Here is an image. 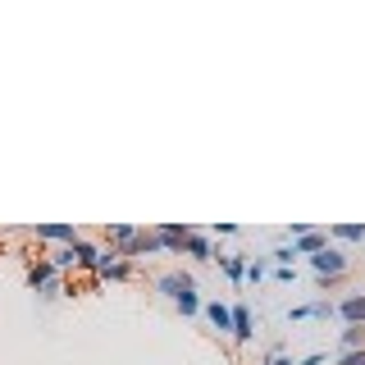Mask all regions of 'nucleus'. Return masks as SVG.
<instances>
[{
  "instance_id": "f257e3e1",
  "label": "nucleus",
  "mask_w": 365,
  "mask_h": 365,
  "mask_svg": "<svg viewBox=\"0 0 365 365\" xmlns=\"http://www.w3.org/2000/svg\"><path fill=\"white\" fill-rule=\"evenodd\" d=\"M23 279H28V288L37 292L41 302H55V297H64V283H60V274H55L51 260H32Z\"/></svg>"
},
{
  "instance_id": "f03ea898",
  "label": "nucleus",
  "mask_w": 365,
  "mask_h": 365,
  "mask_svg": "<svg viewBox=\"0 0 365 365\" xmlns=\"http://www.w3.org/2000/svg\"><path fill=\"white\" fill-rule=\"evenodd\" d=\"M347 265H351V260H347V251L334 247V242H329L324 251H315V256H311L315 279H342V274H347Z\"/></svg>"
},
{
  "instance_id": "7ed1b4c3",
  "label": "nucleus",
  "mask_w": 365,
  "mask_h": 365,
  "mask_svg": "<svg viewBox=\"0 0 365 365\" xmlns=\"http://www.w3.org/2000/svg\"><path fill=\"white\" fill-rule=\"evenodd\" d=\"M192 288H197L192 269H169V274H160V279H155V292L165 297V302H178V297L192 292Z\"/></svg>"
},
{
  "instance_id": "20e7f679",
  "label": "nucleus",
  "mask_w": 365,
  "mask_h": 365,
  "mask_svg": "<svg viewBox=\"0 0 365 365\" xmlns=\"http://www.w3.org/2000/svg\"><path fill=\"white\" fill-rule=\"evenodd\" d=\"M28 237H37V242H60V247H73L83 233H78L73 224H37V228H28Z\"/></svg>"
},
{
  "instance_id": "39448f33",
  "label": "nucleus",
  "mask_w": 365,
  "mask_h": 365,
  "mask_svg": "<svg viewBox=\"0 0 365 365\" xmlns=\"http://www.w3.org/2000/svg\"><path fill=\"white\" fill-rule=\"evenodd\" d=\"M151 233H155L160 251H169V256H182V242H187V233H192V228H187V224H155Z\"/></svg>"
},
{
  "instance_id": "423d86ee",
  "label": "nucleus",
  "mask_w": 365,
  "mask_h": 365,
  "mask_svg": "<svg viewBox=\"0 0 365 365\" xmlns=\"http://www.w3.org/2000/svg\"><path fill=\"white\" fill-rule=\"evenodd\" d=\"M119 256H123V260H133V265H137V260H146V256H160V242H155V233H151V228H137V233H133V242L123 247Z\"/></svg>"
},
{
  "instance_id": "0eeeda50",
  "label": "nucleus",
  "mask_w": 365,
  "mask_h": 365,
  "mask_svg": "<svg viewBox=\"0 0 365 365\" xmlns=\"http://www.w3.org/2000/svg\"><path fill=\"white\" fill-rule=\"evenodd\" d=\"M334 319L365 329V292H351V297H342V302H334Z\"/></svg>"
},
{
  "instance_id": "6e6552de",
  "label": "nucleus",
  "mask_w": 365,
  "mask_h": 365,
  "mask_svg": "<svg viewBox=\"0 0 365 365\" xmlns=\"http://www.w3.org/2000/svg\"><path fill=\"white\" fill-rule=\"evenodd\" d=\"M324 247H329V233H324V228H306V233L292 237V251H297V256H306V260H311L315 251H324Z\"/></svg>"
},
{
  "instance_id": "1a4fd4ad",
  "label": "nucleus",
  "mask_w": 365,
  "mask_h": 365,
  "mask_svg": "<svg viewBox=\"0 0 365 365\" xmlns=\"http://www.w3.org/2000/svg\"><path fill=\"white\" fill-rule=\"evenodd\" d=\"M292 324H302V319H334V302L329 297H319V302H306V306H292L288 311Z\"/></svg>"
},
{
  "instance_id": "9d476101",
  "label": "nucleus",
  "mask_w": 365,
  "mask_h": 365,
  "mask_svg": "<svg viewBox=\"0 0 365 365\" xmlns=\"http://www.w3.org/2000/svg\"><path fill=\"white\" fill-rule=\"evenodd\" d=\"M73 269H87V274H96V260H101V247L96 242H87V237H78L73 247Z\"/></svg>"
},
{
  "instance_id": "9b49d317",
  "label": "nucleus",
  "mask_w": 365,
  "mask_h": 365,
  "mask_svg": "<svg viewBox=\"0 0 365 365\" xmlns=\"http://www.w3.org/2000/svg\"><path fill=\"white\" fill-rule=\"evenodd\" d=\"M201 315L210 319V329H220V334H233V306H224V302H205V306H201Z\"/></svg>"
},
{
  "instance_id": "f8f14e48",
  "label": "nucleus",
  "mask_w": 365,
  "mask_h": 365,
  "mask_svg": "<svg viewBox=\"0 0 365 365\" xmlns=\"http://www.w3.org/2000/svg\"><path fill=\"white\" fill-rule=\"evenodd\" d=\"M182 256H192V260H215V242H210L205 233H197V228H192L187 242H182Z\"/></svg>"
},
{
  "instance_id": "ddd939ff",
  "label": "nucleus",
  "mask_w": 365,
  "mask_h": 365,
  "mask_svg": "<svg viewBox=\"0 0 365 365\" xmlns=\"http://www.w3.org/2000/svg\"><path fill=\"white\" fill-rule=\"evenodd\" d=\"M251 329H256V324H251V311H247V306H233V334H228V338H233L237 347H247Z\"/></svg>"
},
{
  "instance_id": "4468645a",
  "label": "nucleus",
  "mask_w": 365,
  "mask_h": 365,
  "mask_svg": "<svg viewBox=\"0 0 365 365\" xmlns=\"http://www.w3.org/2000/svg\"><path fill=\"white\" fill-rule=\"evenodd\" d=\"M329 233V242L342 247V242H365V224H334V228H324Z\"/></svg>"
},
{
  "instance_id": "2eb2a0df",
  "label": "nucleus",
  "mask_w": 365,
  "mask_h": 365,
  "mask_svg": "<svg viewBox=\"0 0 365 365\" xmlns=\"http://www.w3.org/2000/svg\"><path fill=\"white\" fill-rule=\"evenodd\" d=\"M133 233H137L133 224H110V228H106V247H114V251H123V247L133 242Z\"/></svg>"
},
{
  "instance_id": "dca6fc26",
  "label": "nucleus",
  "mask_w": 365,
  "mask_h": 365,
  "mask_svg": "<svg viewBox=\"0 0 365 365\" xmlns=\"http://www.w3.org/2000/svg\"><path fill=\"white\" fill-rule=\"evenodd\" d=\"M356 347H365V329H361V324H342L338 351H356Z\"/></svg>"
},
{
  "instance_id": "f3484780",
  "label": "nucleus",
  "mask_w": 365,
  "mask_h": 365,
  "mask_svg": "<svg viewBox=\"0 0 365 365\" xmlns=\"http://www.w3.org/2000/svg\"><path fill=\"white\" fill-rule=\"evenodd\" d=\"M201 306H205V302H201V292L192 288V292H182L178 302H174V311H178V315H201Z\"/></svg>"
},
{
  "instance_id": "a211bd4d",
  "label": "nucleus",
  "mask_w": 365,
  "mask_h": 365,
  "mask_svg": "<svg viewBox=\"0 0 365 365\" xmlns=\"http://www.w3.org/2000/svg\"><path fill=\"white\" fill-rule=\"evenodd\" d=\"M247 260H251V256H224L220 265H224V274H228L233 283H242V279H247Z\"/></svg>"
},
{
  "instance_id": "6ab92c4d",
  "label": "nucleus",
  "mask_w": 365,
  "mask_h": 365,
  "mask_svg": "<svg viewBox=\"0 0 365 365\" xmlns=\"http://www.w3.org/2000/svg\"><path fill=\"white\" fill-rule=\"evenodd\" d=\"M269 269H274V265H269V256H251V260H247V283H260Z\"/></svg>"
},
{
  "instance_id": "aec40b11",
  "label": "nucleus",
  "mask_w": 365,
  "mask_h": 365,
  "mask_svg": "<svg viewBox=\"0 0 365 365\" xmlns=\"http://www.w3.org/2000/svg\"><path fill=\"white\" fill-rule=\"evenodd\" d=\"M46 260H51V265H55V274L73 269V251H68V247H60V251H55V256H46Z\"/></svg>"
},
{
  "instance_id": "412c9836",
  "label": "nucleus",
  "mask_w": 365,
  "mask_h": 365,
  "mask_svg": "<svg viewBox=\"0 0 365 365\" xmlns=\"http://www.w3.org/2000/svg\"><path fill=\"white\" fill-rule=\"evenodd\" d=\"M338 365H365V347H356V351H338Z\"/></svg>"
},
{
  "instance_id": "4be33fe9",
  "label": "nucleus",
  "mask_w": 365,
  "mask_h": 365,
  "mask_svg": "<svg viewBox=\"0 0 365 365\" xmlns=\"http://www.w3.org/2000/svg\"><path fill=\"white\" fill-rule=\"evenodd\" d=\"M265 365H297V361H292V356H283V351H279V347H274V351H269V356H265Z\"/></svg>"
},
{
  "instance_id": "5701e85b",
  "label": "nucleus",
  "mask_w": 365,
  "mask_h": 365,
  "mask_svg": "<svg viewBox=\"0 0 365 365\" xmlns=\"http://www.w3.org/2000/svg\"><path fill=\"white\" fill-rule=\"evenodd\" d=\"M297 365H324V351H311V356H302Z\"/></svg>"
}]
</instances>
